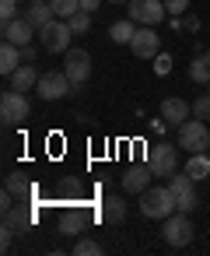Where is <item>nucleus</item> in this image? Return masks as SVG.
Segmentation results:
<instances>
[{"label":"nucleus","instance_id":"f257e3e1","mask_svg":"<svg viewBox=\"0 0 210 256\" xmlns=\"http://www.w3.org/2000/svg\"><path fill=\"white\" fill-rule=\"evenodd\" d=\"M175 210H179V196L172 193V186H147L140 193V214L144 218L161 221V218H168Z\"/></svg>","mask_w":210,"mask_h":256},{"label":"nucleus","instance_id":"f03ea898","mask_svg":"<svg viewBox=\"0 0 210 256\" xmlns=\"http://www.w3.org/2000/svg\"><path fill=\"white\" fill-rule=\"evenodd\" d=\"M179 144H151L147 148V165H151V172L158 176V179H168V176H175L179 172Z\"/></svg>","mask_w":210,"mask_h":256},{"label":"nucleus","instance_id":"7ed1b4c3","mask_svg":"<svg viewBox=\"0 0 210 256\" xmlns=\"http://www.w3.org/2000/svg\"><path fill=\"white\" fill-rule=\"evenodd\" d=\"M182 151L189 154H200V151H210V130H207V120H186L179 126V140H175Z\"/></svg>","mask_w":210,"mask_h":256},{"label":"nucleus","instance_id":"20e7f679","mask_svg":"<svg viewBox=\"0 0 210 256\" xmlns=\"http://www.w3.org/2000/svg\"><path fill=\"white\" fill-rule=\"evenodd\" d=\"M28 112H32V106H28L25 92L7 88L4 95H0V120H4V126H18V123H25Z\"/></svg>","mask_w":210,"mask_h":256},{"label":"nucleus","instance_id":"39448f33","mask_svg":"<svg viewBox=\"0 0 210 256\" xmlns=\"http://www.w3.org/2000/svg\"><path fill=\"white\" fill-rule=\"evenodd\" d=\"M70 25L63 22V18H53L46 28H39V46H42V53H67L70 50Z\"/></svg>","mask_w":210,"mask_h":256},{"label":"nucleus","instance_id":"423d86ee","mask_svg":"<svg viewBox=\"0 0 210 256\" xmlns=\"http://www.w3.org/2000/svg\"><path fill=\"white\" fill-rule=\"evenodd\" d=\"M161 235H165V242H168L172 249H182V246H189V242H193V221H189V214H186V210H175V214H168V218H165V228H161Z\"/></svg>","mask_w":210,"mask_h":256},{"label":"nucleus","instance_id":"0eeeda50","mask_svg":"<svg viewBox=\"0 0 210 256\" xmlns=\"http://www.w3.org/2000/svg\"><path fill=\"white\" fill-rule=\"evenodd\" d=\"M70 88H74V81L67 78V70H46V74L39 78V84H35L39 98H46V102L67 98V92H70Z\"/></svg>","mask_w":210,"mask_h":256},{"label":"nucleus","instance_id":"6e6552de","mask_svg":"<svg viewBox=\"0 0 210 256\" xmlns=\"http://www.w3.org/2000/svg\"><path fill=\"white\" fill-rule=\"evenodd\" d=\"M63 70L74 81V88H81L91 78V56H88V50H67L63 53Z\"/></svg>","mask_w":210,"mask_h":256},{"label":"nucleus","instance_id":"1a4fd4ad","mask_svg":"<svg viewBox=\"0 0 210 256\" xmlns=\"http://www.w3.org/2000/svg\"><path fill=\"white\" fill-rule=\"evenodd\" d=\"M165 14H168L165 0H130V18H133L137 25H151V28H154Z\"/></svg>","mask_w":210,"mask_h":256},{"label":"nucleus","instance_id":"9d476101","mask_svg":"<svg viewBox=\"0 0 210 256\" xmlns=\"http://www.w3.org/2000/svg\"><path fill=\"white\" fill-rule=\"evenodd\" d=\"M130 50H133V56H140V60H154V56L161 53V39H158V32H154L151 25H140L137 36H133V42H130Z\"/></svg>","mask_w":210,"mask_h":256},{"label":"nucleus","instance_id":"9b49d317","mask_svg":"<svg viewBox=\"0 0 210 256\" xmlns=\"http://www.w3.org/2000/svg\"><path fill=\"white\" fill-rule=\"evenodd\" d=\"M35 36H39V28L21 14V18H14V22H4V42H14V46H32L35 42Z\"/></svg>","mask_w":210,"mask_h":256},{"label":"nucleus","instance_id":"f8f14e48","mask_svg":"<svg viewBox=\"0 0 210 256\" xmlns=\"http://www.w3.org/2000/svg\"><path fill=\"white\" fill-rule=\"evenodd\" d=\"M151 179H154V172H151V165L144 162V165H130L126 172H123V179H119V186L126 190V193H133V196H140L147 186H151Z\"/></svg>","mask_w":210,"mask_h":256},{"label":"nucleus","instance_id":"ddd939ff","mask_svg":"<svg viewBox=\"0 0 210 256\" xmlns=\"http://www.w3.org/2000/svg\"><path fill=\"white\" fill-rule=\"evenodd\" d=\"M189 112H193V106L186 102V98H161V120L168 123V126H182L186 120H189Z\"/></svg>","mask_w":210,"mask_h":256},{"label":"nucleus","instance_id":"4468645a","mask_svg":"<svg viewBox=\"0 0 210 256\" xmlns=\"http://www.w3.org/2000/svg\"><path fill=\"white\" fill-rule=\"evenodd\" d=\"M39 78H42V74H39L32 64H21V67L11 74V88H14V92H28V88L39 84Z\"/></svg>","mask_w":210,"mask_h":256},{"label":"nucleus","instance_id":"2eb2a0df","mask_svg":"<svg viewBox=\"0 0 210 256\" xmlns=\"http://www.w3.org/2000/svg\"><path fill=\"white\" fill-rule=\"evenodd\" d=\"M21 60H25V56H21V46H14V42H4V46H0V70H4L7 78L21 67Z\"/></svg>","mask_w":210,"mask_h":256},{"label":"nucleus","instance_id":"dca6fc26","mask_svg":"<svg viewBox=\"0 0 210 256\" xmlns=\"http://www.w3.org/2000/svg\"><path fill=\"white\" fill-rule=\"evenodd\" d=\"M102 221H109V224L126 221V200L123 196H105L102 200Z\"/></svg>","mask_w":210,"mask_h":256},{"label":"nucleus","instance_id":"f3484780","mask_svg":"<svg viewBox=\"0 0 210 256\" xmlns=\"http://www.w3.org/2000/svg\"><path fill=\"white\" fill-rule=\"evenodd\" d=\"M25 18H28L35 28H46L56 14H53V4H49V0H42V4H28V8H25Z\"/></svg>","mask_w":210,"mask_h":256},{"label":"nucleus","instance_id":"a211bd4d","mask_svg":"<svg viewBox=\"0 0 210 256\" xmlns=\"http://www.w3.org/2000/svg\"><path fill=\"white\" fill-rule=\"evenodd\" d=\"M133 36H137V22H133V18H119V22H112V28H109V39H112V42H123V46H130Z\"/></svg>","mask_w":210,"mask_h":256},{"label":"nucleus","instance_id":"6ab92c4d","mask_svg":"<svg viewBox=\"0 0 210 256\" xmlns=\"http://www.w3.org/2000/svg\"><path fill=\"white\" fill-rule=\"evenodd\" d=\"M4 228L7 232H28L32 228V214L25 207H11V210H4Z\"/></svg>","mask_w":210,"mask_h":256},{"label":"nucleus","instance_id":"aec40b11","mask_svg":"<svg viewBox=\"0 0 210 256\" xmlns=\"http://www.w3.org/2000/svg\"><path fill=\"white\" fill-rule=\"evenodd\" d=\"M88 228V214H81V210H63L60 214V232L63 235H81Z\"/></svg>","mask_w":210,"mask_h":256},{"label":"nucleus","instance_id":"412c9836","mask_svg":"<svg viewBox=\"0 0 210 256\" xmlns=\"http://www.w3.org/2000/svg\"><path fill=\"white\" fill-rule=\"evenodd\" d=\"M186 172L200 182V179H210V154L207 151H200V154H189V162H186Z\"/></svg>","mask_w":210,"mask_h":256},{"label":"nucleus","instance_id":"4be33fe9","mask_svg":"<svg viewBox=\"0 0 210 256\" xmlns=\"http://www.w3.org/2000/svg\"><path fill=\"white\" fill-rule=\"evenodd\" d=\"M189 81H196V84H210V53L189 60Z\"/></svg>","mask_w":210,"mask_h":256},{"label":"nucleus","instance_id":"5701e85b","mask_svg":"<svg viewBox=\"0 0 210 256\" xmlns=\"http://www.w3.org/2000/svg\"><path fill=\"white\" fill-rule=\"evenodd\" d=\"M49 4H53V14H56V18H63V22H67V18H74V14L81 11V0H49Z\"/></svg>","mask_w":210,"mask_h":256},{"label":"nucleus","instance_id":"b1692460","mask_svg":"<svg viewBox=\"0 0 210 256\" xmlns=\"http://www.w3.org/2000/svg\"><path fill=\"white\" fill-rule=\"evenodd\" d=\"M67 25H70L74 36H84V32H91V14L88 11H77L74 18H67Z\"/></svg>","mask_w":210,"mask_h":256},{"label":"nucleus","instance_id":"393cba45","mask_svg":"<svg viewBox=\"0 0 210 256\" xmlns=\"http://www.w3.org/2000/svg\"><path fill=\"white\" fill-rule=\"evenodd\" d=\"M4 186H7V190H11V193H14V196H25V193H28V179H25V176H21V172H11V176H7V182H4Z\"/></svg>","mask_w":210,"mask_h":256},{"label":"nucleus","instance_id":"a878e982","mask_svg":"<svg viewBox=\"0 0 210 256\" xmlns=\"http://www.w3.org/2000/svg\"><path fill=\"white\" fill-rule=\"evenodd\" d=\"M74 252H77V256H98V252H102V246H98L95 238H81V235H77Z\"/></svg>","mask_w":210,"mask_h":256},{"label":"nucleus","instance_id":"bb28decb","mask_svg":"<svg viewBox=\"0 0 210 256\" xmlns=\"http://www.w3.org/2000/svg\"><path fill=\"white\" fill-rule=\"evenodd\" d=\"M151 64H154V74H158V78H168V74H172V56H168V53H158Z\"/></svg>","mask_w":210,"mask_h":256},{"label":"nucleus","instance_id":"cd10ccee","mask_svg":"<svg viewBox=\"0 0 210 256\" xmlns=\"http://www.w3.org/2000/svg\"><path fill=\"white\" fill-rule=\"evenodd\" d=\"M193 116H196V120H210V95L193 98Z\"/></svg>","mask_w":210,"mask_h":256},{"label":"nucleus","instance_id":"c85d7f7f","mask_svg":"<svg viewBox=\"0 0 210 256\" xmlns=\"http://www.w3.org/2000/svg\"><path fill=\"white\" fill-rule=\"evenodd\" d=\"M193 207H196V190H189V193H179V210H186V214H189Z\"/></svg>","mask_w":210,"mask_h":256},{"label":"nucleus","instance_id":"c756f323","mask_svg":"<svg viewBox=\"0 0 210 256\" xmlns=\"http://www.w3.org/2000/svg\"><path fill=\"white\" fill-rule=\"evenodd\" d=\"M165 8H168V14H186L189 11V0H165Z\"/></svg>","mask_w":210,"mask_h":256},{"label":"nucleus","instance_id":"7c9ffc66","mask_svg":"<svg viewBox=\"0 0 210 256\" xmlns=\"http://www.w3.org/2000/svg\"><path fill=\"white\" fill-rule=\"evenodd\" d=\"M147 126H151V134H154V137H165V130H168V123H165L161 116H158V120H151Z\"/></svg>","mask_w":210,"mask_h":256},{"label":"nucleus","instance_id":"2f4dec72","mask_svg":"<svg viewBox=\"0 0 210 256\" xmlns=\"http://www.w3.org/2000/svg\"><path fill=\"white\" fill-rule=\"evenodd\" d=\"M39 50H42V46H21V56H25V64H32V60L39 56Z\"/></svg>","mask_w":210,"mask_h":256},{"label":"nucleus","instance_id":"473e14b6","mask_svg":"<svg viewBox=\"0 0 210 256\" xmlns=\"http://www.w3.org/2000/svg\"><path fill=\"white\" fill-rule=\"evenodd\" d=\"M102 8V0H81V11H88V14H95Z\"/></svg>","mask_w":210,"mask_h":256},{"label":"nucleus","instance_id":"72a5a7b5","mask_svg":"<svg viewBox=\"0 0 210 256\" xmlns=\"http://www.w3.org/2000/svg\"><path fill=\"white\" fill-rule=\"evenodd\" d=\"M186 28H189V32H196V28H200V18H196V14H189V18H186Z\"/></svg>","mask_w":210,"mask_h":256},{"label":"nucleus","instance_id":"f704fd0d","mask_svg":"<svg viewBox=\"0 0 210 256\" xmlns=\"http://www.w3.org/2000/svg\"><path fill=\"white\" fill-rule=\"evenodd\" d=\"M109 4H130V0H109Z\"/></svg>","mask_w":210,"mask_h":256},{"label":"nucleus","instance_id":"c9c22d12","mask_svg":"<svg viewBox=\"0 0 210 256\" xmlns=\"http://www.w3.org/2000/svg\"><path fill=\"white\" fill-rule=\"evenodd\" d=\"M0 4H18V0H0Z\"/></svg>","mask_w":210,"mask_h":256},{"label":"nucleus","instance_id":"e433bc0d","mask_svg":"<svg viewBox=\"0 0 210 256\" xmlns=\"http://www.w3.org/2000/svg\"><path fill=\"white\" fill-rule=\"evenodd\" d=\"M28 4H42V0H28Z\"/></svg>","mask_w":210,"mask_h":256},{"label":"nucleus","instance_id":"4c0bfd02","mask_svg":"<svg viewBox=\"0 0 210 256\" xmlns=\"http://www.w3.org/2000/svg\"><path fill=\"white\" fill-rule=\"evenodd\" d=\"M207 88H210V84H207Z\"/></svg>","mask_w":210,"mask_h":256},{"label":"nucleus","instance_id":"58836bf2","mask_svg":"<svg viewBox=\"0 0 210 256\" xmlns=\"http://www.w3.org/2000/svg\"><path fill=\"white\" fill-rule=\"evenodd\" d=\"M207 154H210V151H207Z\"/></svg>","mask_w":210,"mask_h":256}]
</instances>
